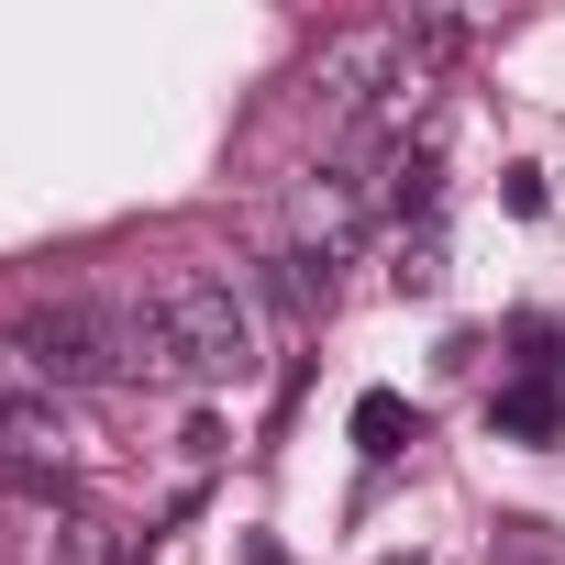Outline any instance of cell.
Segmentation results:
<instances>
[{
  "mask_svg": "<svg viewBox=\"0 0 565 565\" xmlns=\"http://www.w3.org/2000/svg\"><path fill=\"white\" fill-rule=\"evenodd\" d=\"M388 289H399V300H433V289H444V244H433V233H411V244H399Z\"/></svg>",
  "mask_w": 565,
  "mask_h": 565,
  "instance_id": "obj_7",
  "label": "cell"
},
{
  "mask_svg": "<svg viewBox=\"0 0 565 565\" xmlns=\"http://www.w3.org/2000/svg\"><path fill=\"white\" fill-rule=\"evenodd\" d=\"M388 565H411V554H388Z\"/></svg>",
  "mask_w": 565,
  "mask_h": 565,
  "instance_id": "obj_8",
  "label": "cell"
},
{
  "mask_svg": "<svg viewBox=\"0 0 565 565\" xmlns=\"http://www.w3.org/2000/svg\"><path fill=\"white\" fill-rule=\"evenodd\" d=\"M355 444H366V455H399V444H422V411H411L399 388H366V399H355Z\"/></svg>",
  "mask_w": 565,
  "mask_h": 565,
  "instance_id": "obj_5",
  "label": "cell"
},
{
  "mask_svg": "<svg viewBox=\"0 0 565 565\" xmlns=\"http://www.w3.org/2000/svg\"><path fill=\"white\" fill-rule=\"evenodd\" d=\"M488 422H499V433H521V444H543V433H554V388H543V377H532V388H499V399H488Z\"/></svg>",
  "mask_w": 565,
  "mask_h": 565,
  "instance_id": "obj_6",
  "label": "cell"
},
{
  "mask_svg": "<svg viewBox=\"0 0 565 565\" xmlns=\"http://www.w3.org/2000/svg\"><path fill=\"white\" fill-rule=\"evenodd\" d=\"M100 455V433L78 422V399H56V388H0V466L12 477H67V466H89Z\"/></svg>",
  "mask_w": 565,
  "mask_h": 565,
  "instance_id": "obj_2",
  "label": "cell"
},
{
  "mask_svg": "<svg viewBox=\"0 0 565 565\" xmlns=\"http://www.w3.org/2000/svg\"><path fill=\"white\" fill-rule=\"evenodd\" d=\"M355 233H366V200H355V178H311V189L289 200V255H311V266H344V255H355Z\"/></svg>",
  "mask_w": 565,
  "mask_h": 565,
  "instance_id": "obj_3",
  "label": "cell"
},
{
  "mask_svg": "<svg viewBox=\"0 0 565 565\" xmlns=\"http://www.w3.org/2000/svg\"><path fill=\"white\" fill-rule=\"evenodd\" d=\"M45 565H134V543H122L111 521H89V510H56V532H45Z\"/></svg>",
  "mask_w": 565,
  "mask_h": 565,
  "instance_id": "obj_4",
  "label": "cell"
},
{
  "mask_svg": "<svg viewBox=\"0 0 565 565\" xmlns=\"http://www.w3.org/2000/svg\"><path fill=\"white\" fill-rule=\"evenodd\" d=\"M145 311H156L178 377H244V366H255V300L233 289V277L178 266V277H156V289H145Z\"/></svg>",
  "mask_w": 565,
  "mask_h": 565,
  "instance_id": "obj_1",
  "label": "cell"
}]
</instances>
